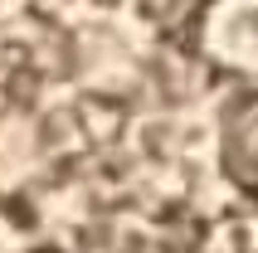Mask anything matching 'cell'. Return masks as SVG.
I'll return each instance as SVG.
<instances>
[{"mask_svg":"<svg viewBox=\"0 0 258 253\" xmlns=\"http://www.w3.org/2000/svg\"><path fill=\"white\" fill-rule=\"evenodd\" d=\"M34 234H29V219L10 205H0V248H29Z\"/></svg>","mask_w":258,"mask_h":253,"instance_id":"3957f363","label":"cell"},{"mask_svg":"<svg viewBox=\"0 0 258 253\" xmlns=\"http://www.w3.org/2000/svg\"><path fill=\"white\" fill-rule=\"evenodd\" d=\"M190 39L210 69L258 83V0H200Z\"/></svg>","mask_w":258,"mask_h":253,"instance_id":"6da1fadb","label":"cell"},{"mask_svg":"<svg viewBox=\"0 0 258 253\" xmlns=\"http://www.w3.org/2000/svg\"><path fill=\"white\" fill-rule=\"evenodd\" d=\"M219 170L239 195L258 200V83H248L219 117Z\"/></svg>","mask_w":258,"mask_h":253,"instance_id":"7a4b0ae2","label":"cell"}]
</instances>
